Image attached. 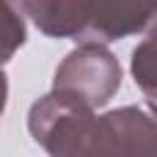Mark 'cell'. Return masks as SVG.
Returning <instances> with one entry per match:
<instances>
[{"instance_id": "obj_1", "label": "cell", "mask_w": 157, "mask_h": 157, "mask_svg": "<svg viewBox=\"0 0 157 157\" xmlns=\"http://www.w3.org/2000/svg\"><path fill=\"white\" fill-rule=\"evenodd\" d=\"M27 128L49 157H108L103 150L98 115L56 91L29 108Z\"/></svg>"}, {"instance_id": "obj_2", "label": "cell", "mask_w": 157, "mask_h": 157, "mask_svg": "<svg viewBox=\"0 0 157 157\" xmlns=\"http://www.w3.org/2000/svg\"><path fill=\"white\" fill-rule=\"evenodd\" d=\"M123 83L120 61L101 42H83L54 71L52 91L78 101L86 108L105 105Z\"/></svg>"}, {"instance_id": "obj_3", "label": "cell", "mask_w": 157, "mask_h": 157, "mask_svg": "<svg viewBox=\"0 0 157 157\" xmlns=\"http://www.w3.org/2000/svg\"><path fill=\"white\" fill-rule=\"evenodd\" d=\"M108 157H157V105H123L98 115Z\"/></svg>"}, {"instance_id": "obj_4", "label": "cell", "mask_w": 157, "mask_h": 157, "mask_svg": "<svg viewBox=\"0 0 157 157\" xmlns=\"http://www.w3.org/2000/svg\"><path fill=\"white\" fill-rule=\"evenodd\" d=\"M157 29V0H93L86 42H113Z\"/></svg>"}, {"instance_id": "obj_5", "label": "cell", "mask_w": 157, "mask_h": 157, "mask_svg": "<svg viewBox=\"0 0 157 157\" xmlns=\"http://www.w3.org/2000/svg\"><path fill=\"white\" fill-rule=\"evenodd\" d=\"M20 7L42 34L56 39L83 37L93 15V0H20Z\"/></svg>"}, {"instance_id": "obj_6", "label": "cell", "mask_w": 157, "mask_h": 157, "mask_svg": "<svg viewBox=\"0 0 157 157\" xmlns=\"http://www.w3.org/2000/svg\"><path fill=\"white\" fill-rule=\"evenodd\" d=\"M130 74L135 78V86L147 98L157 101V29H152L132 49Z\"/></svg>"}, {"instance_id": "obj_7", "label": "cell", "mask_w": 157, "mask_h": 157, "mask_svg": "<svg viewBox=\"0 0 157 157\" xmlns=\"http://www.w3.org/2000/svg\"><path fill=\"white\" fill-rule=\"evenodd\" d=\"M5 5V22H2V61H10L17 47L25 44V20H22V7L20 0H2Z\"/></svg>"}]
</instances>
